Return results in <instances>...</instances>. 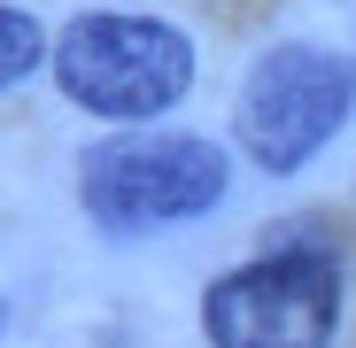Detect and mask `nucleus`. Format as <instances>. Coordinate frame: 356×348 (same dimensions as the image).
Masks as SVG:
<instances>
[{"mask_svg": "<svg viewBox=\"0 0 356 348\" xmlns=\"http://www.w3.org/2000/svg\"><path fill=\"white\" fill-rule=\"evenodd\" d=\"M232 163L217 140L194 132H116L86 147L78 163V201L101 232H155V224H186L225 201Z\"/></svg>", "mask_w": 356, "mask_h": 348, "instance_id": "obj_1", "label": "nucleus"}, {"mask_svg": "<svg viewBox=\"0 0 356 348\" xmlns=\"http://www.w3.org/2000/svg\"><path fill=\"white\" fill-rule=\"evenodd\" d=\"M54 78L86 116L108 124H147L178 93L194 85V47L163 16H124V8H93L54 39Z\"/></svg>", "mask_w": 356, "mask_h": 348, "instance_id": "obj_2", "label": "nucleus"}, {"mask_svg": "<svg viewBox=\"0 0 356 348\" xmlns=\"http://www.w3.org/2000/svg\"><path fill=\"white\" fill-rule=\"evenodd\" d=\"M202 333L217 348H325L341 333V263L325 248H279L209 286Z\"/></svg>", "mask_w": 356, "mask_h": 348, "instance_id": "obj_3", "label": "nucleus"}, {"mask_svg": "<svg viewBox=\"0 0 356 348\" xmlns=\"http://www.w3.org/2000/svg\"><path fill=\"white\" fill-rule=\"evenodd\" d=\"M356 108V63L333 47H271L241 93V147L264 170H302Z\"/></svg>", "mask_w": 356, "mask_h": 348, "instance_id": "obj_4", "label": "nucleus"}, {"mask_svg": "<svg viewBox=\"0 0 356 348\" xmlns=\"http://www.w3.org/2000/svg\"><path fill=\"white\" fill-rule=\"evenodd\" d=\"M39 54H47V31H39L24 8H8V0H0V93H8L16 78H31Z\"/></svg>", "mask_w": 356, "mask_h": 348, "instance_id": "obj_5", "label": "nucleus"}, {"mask_svg": "<svg viewBox=\"0 0 356 348\" xmlns=\"http://www.w3.org/2000/svg\"><path fill=\"white\" fill-rule=\"evenodd\" d=\"M0 317H8V310H0Z\"/></svg>", "mask_w": 356, "mask_h": 348, "instance_id": "obj_6", "label": "nucleus"}]
</instances>
